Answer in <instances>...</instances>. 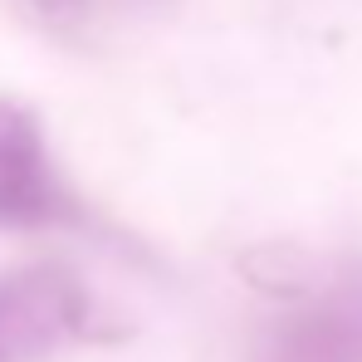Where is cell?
<instances>
[{
	"instance_id": "obj_1",
	"label": "cell",
	"mask_w": 362,
	"mask_h": 362,
	"mask_svg": "<svg viewBox=\"0 0 362 362\" xmlns=\"http://www.w3.org/2000/svg\"><path fill=\"white\" fill-rule=\"evenodd\" d=\"M250 362H362V259L338 264L289 313H274Z\"/></svg>"
},
{
	"instance_id": "obj_2",
	"label": "cell",
	"mask_w": 362,
	"mask_h": 362,
	"mask_svg": "<svg viewBox=\"0 0 362 362\" xmlns=\"http://www.w3.org/2000/svg\"><path fill=\"white\" fill-rule=\"evenodd\" d=\"M83 226V201L59 177L40 118L0 98V230H59Z\"/></svg>"
},
{
	"instance_id": "obj_3",
	"label": "cell",
	"mask_w": 362,
	"mask_h": 362,
	"mask_svg": "<svg viewBox=\"0 0 362 362\" xmlns=\"http://www.w3.org/2000/svg\"><path fill=\"white\" fill-rule=\"evenodd\" d=\"M88 333V294L59 264L0 274V362H45Z\"/></svg>"
},
{
	"instance_id": "obj_4",
	"label": "cell",
	"mask_w": 362,
	"mask_h": 362,
	"mask_svg": "<svg viewBox=\"0 0 362 362\" xmlns=\"http://www.w3.org/2000/svg\"><path fill=\"white\" fill-rule=\"evenodd\" d=\"M35 5H40V10H45L49 20H78L88 0H35Z\"/></svg>"
}]
</instances>
